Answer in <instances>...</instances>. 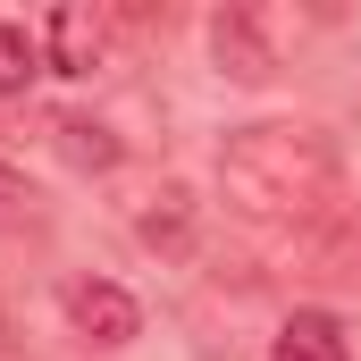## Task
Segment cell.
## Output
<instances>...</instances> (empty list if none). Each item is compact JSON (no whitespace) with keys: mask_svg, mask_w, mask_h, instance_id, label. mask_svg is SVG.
I'll list each match as a JSON object with an SVG mask.
<instances>
[{"mask_svg":"<svg viewBox=\"0 0 361 361\" xmlns=\"http://www.w3.org/2000/svg\"><path fill=\"white\" fill-rule=\"evenodd\" d=\"M219 193L252 227H319V219H336L345 160L319 126L261 118V126H235L219 143Z\"/></svg>","mask_w":361,"mask_h":361,"instance_id":"1","label":"cell"},{"mask_svg":"<svg viewBox=\"0 0 361 361\" xmlns=\"http://www.w3.org/2000/svg\"><path fill=\"white\" fill-rule=\"evenodd\" d=\"M210 59H219V76L261 85L277 68V42H269V25H261L252 8H219V17H210Z\"/></svg>","mask_w":361,"mask_h":361,"instance_id":"2","label":"cell"},{"mask_svg":"<svg viewBox=\"0 0 361 361\" xmlns=\"http://www.w3.org/2000/svg\"><path fill=\"white\" fill-rule=\"evenodd\" d=\"M68 319H76V336H85V345H126V336L143 328L135 294H126V286H109V277H76V286H68Z\"/></svg>","mask_w":361,"mask_h":361,"instance_id":"3","label":"cell"},{"mask_svg":"<svg viewBox=\"0 0 361 361\" xmlns=\"http://www.w3.org/2000/svg\"><path fill=\"white\" fill-rule=\"evenodd\" d=\"M101 42H109V25L92 8H51V25H42V59L59 76H92L101 68Z\"/></svg>","mask_w":361,"mask_h":361,"instance_id":"4","label":"cell"},{"mask_svg":"<svg viewBox=\"0 0 361 361\" xmlns=\"http://www.w3.org/2000/svg\"><path fill=\"white\" fill-rule=\"evenodd\" d=\"M277 361H353V345H345L336 311H294L277 328Z\"/></svg>","mask_w":361,"mask_h":361,"instance_id":"5","label":"cell"},{"mask_svg":"<svg viewBox=\"0 0 361 361\" xmlns=\"http://www.w3.org/2000/svg\"><path fill=\"white\" fill-rule=\"evenodd\" d=\"M143 244H152V252H185V244H193V193H185V185H160V193H152Z\"/></svg>","mask_w":361,"mask_h":361,"instance_id":"6","label":"cell"},{"mask_svg":"<svg viewBox=\"0 0 361 361\" xmlns=\"http://www.w3.org/2000/svg\"><path fill=\"white\" fill-rule=\"evenodd\" d=\"M51 135H59V152H68L76 169H118V152H126V143H118L109 126H92V118H59Z\"/></svg>","mask_w":361,"mask_h":361,"instance_id":"7","label":"cell"},{"mask_svg":"<svg viewBox=\"0 0 361 361\" xmlns=\"http://www.w3.org/2000/svg\"><path fill=\"white\" fill-rule=\"evenodd\" d=\"M34 68H42V42H34L25 25L0 17V92H25V85H34Z\"/></svg>","mask_w":361,"mask_h":361,"instance_id":"8","label":"cell"},{"mask_svg":"<svg viewBox=\"0 0 361 361\" xmlns=\"http://www.w3.org/2000/svg\"><path fill=\"white\" fill-rule=\"evenodd\" d=\"M34 202H42V193L25 185V169H8V160H0V219H34Z\"/></svg>","mask_w":361,"mask_h":361,"instance_id":"9","label":"cell"}]
</instances>
